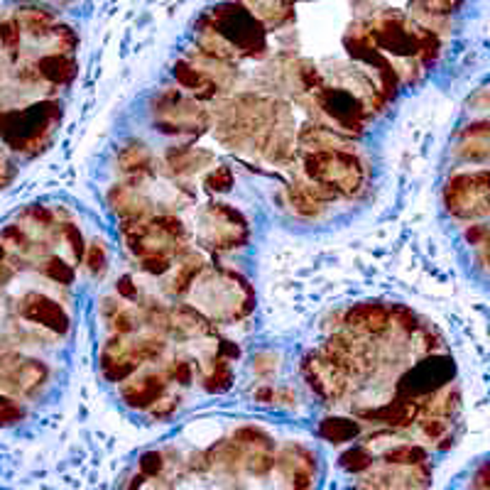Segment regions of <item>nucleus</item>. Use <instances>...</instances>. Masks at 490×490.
<instances>
[{
	"label": "nucleus",
	"instance_id": "nucleus-1",
	"mask_svg": "<svg viewBox=\"0 0 490 490\" xmlns=\"http://www.w3.org/2000/svg\"><path fill=\"white\" fill-rule=\"evenodd\" d=\"M64 204L34 201L0 223V432L33 416L54 383V353L72 334L74 287L44 272L62 240Z\"/></svg>",
	"mask_w": 490,
	"mask_h": 490
},
{
	"label": "nucleus",
	"instance_id": "nucleus-2",
	"mask_svg": "<svg viewBox=\"0 0 490 490\" xmlns=\"http://www.w3.org/2000/svg\"><path fill=\"white\" fill-rule=\"evenodd\" d=\"M54 44L57 34L30 37L23 47L0 42V191L52 145L64 115V89L49 83L40 69L42 54Z\"/></svg>",
	"mask_w": 490,
	"mask_h": 490
},
{
	"label": "nucleus",
	"instance_id": "nucleus-3",
	"mask_svg": "<svg viewBox=\"0 0 490 490\" xmlns=\"http://www.w3.org/2000/svg\"><path fill=\"white\" fill-rule=\"evenodd\" d=\"M279 113H282V106L275 98L243 93L223 106L216 122V138L220 145L230 150L255 147L258 152H265L272 132L278 131Z\"/></svg>",
	"mask_w": 490,
	"mask_h": 490
},
{
	"label": "nucleus",
	"instance_id": "nucleus-4",
	"mask_svg": "<svg viewBox=\"0 0 490 490\" xmlns=\"http://www.w3.org/2000/svg\"><path fill=\"white\" fill-rule=\"evenodd\" d=\"M304 177L317 184H324L338 196H356L366 181V167L353 150H321L304 152Z\"/></svg>",
	"mask_w": 490,
	"mask_h": 490
},
{
	"label": "nucleus",
	"instance_id": "nucleus-5",
	"mask_svg": "<svg viewBox=\"0 0 490 490\" xmlns=\"http://www.w3.org/2000/svg\"><path fill=\"white\" fill-rule=\"evenodd\" d=\"M155 131L170 138L196 140L211 128V113L191 96L180 89H167L152 98Z\"/></svg>",
	"mask_w": 490,
	"mask_h": 490
},
{
	"label": "nucleus",
	"instance_id": "nucleus-6",
	"mask_svg": "<svg viewBox=\"0 0 490 490\" xmlns=\"http://www.w3.org/2000/svg\"><path fill=\"white\" fill-rule=\"evenodd\" d=\"M211 24L219 30L223 40L236 49L238 57L258 59L268 49V34L265 24L245 8L243 3L229 0L211 10Z\"/></svg>",
	"mask_w": 490,
	"mask_h": 490
},
{
	"label": "nucleus",
	"instance_id": "nucleus-7",
	"mask_svg": "<svg viewBox=\"0 0 490 490\" xmlns=\"http://www.w3.org/2000/svg\"><path fill=\"white\" fill-rule=\"evenodd\" d=\"M250 240V223L236 206L211 201L199 213V243L211 253H230Z\"/></svg>",
	"mask_w": 490,
	"mask_h": 490
},
{
	"label": "nucleus",
	"instance_id": "nucleus-8",
	"mask_svg": "<svg viewBox=\"0 0 490 490\" xmlns=\"http://www.w3.org/2000/svg\"><path fill=\"white\" fill-rule=\"evenodd\" d=\"M444 206L458 220L490 216V170L454 172L444 184Z\"/></svg>",
	"mask_w": 490,
	"mask_h": 490
},
{
	"label": "nucleus",
	"instance_id": "nucleus-9",
	"mask_svg": "<svg viewBox=\"0 0 490 490\" xmlns=\"http://www.w3.org/2000/svg\"><path fill=\"white\" fill-rule=\"evenodd\" d=\"M456 383V363L449 353H429L415 366H409L395 383V397L422 402L444 387Z\"/></svg>",
	"mask_w": 490,
	"mask_h": 490
},
{
	"label": "nucleus",
	"instance_id": "nucleus-10",
	"mask_svg": "<svg viewBox=\"0 0 490 490\" xmlns=\"http://www.w3.org/2000/svg\"><path fill=\"white\" fill-rule=\"evenodd\" d=\"M314 103L324 113L328 125H334L336 131H341L348 138L363 132L368 115H370L363 98L356 96L353 91L341 89V86H321L314 93Z\"/></svg>",
	"mask_w": 490,
	"mask_h": 490
},
{
	"label": "nucleus",
	"instance_id": "nucleus-11",
	"mask_svg": "<svg viewBox=\"0 0 490 490\" xmlns=\"http://www.w3.org/2000/svg\"><path fill=\"white\" fill-rule=\"evenodd\" d=\"M302 368L304 383L309 385V390L317 395L324 405H336L341 402L348 390H351V377L343 373L341 368L336 366L334 360L328 358L327 353L309 351L299 363Z\"/></svg>",
	"mask_w": 490,
	"mask_h": 490
},
{
	"label": "nucleus",
	"instance_id": "nucleus-12",
	"mask_svg": "<svg viewBox=\"0 0 490 490\" xmlns=\"http://www.w3.org/2000/svg\"><path fill=\"white\" fill-rule=\"evenodd\" d=\"M351 415L366 426H383V429H392V432L419 434L416 425L425 416V412H422V402L392 397L390 402H383V405H358V407H353Z\"/></svg>",
	"mask_w": 490,
	"mask_h": 490
},
{
	"label": "nucleus",
	"instance_id": "nucleus-13",
	"mask_svg": "<svg viewBox=\"0 0 490 490\" xmlns=\"http://www.w3.org/2000/svg\"><path fill=\"white\" fill-rule=\"evenodd\" d=\"M368 37L377 49L397 54V57H416L419 42H416V24H407L402 17L387 15L368 30Z\"/></svg>",
	"mask_w": 490,
	"mask_h": 490
},
{
	"label": "nucleus",
	"instance_id": "nucleus-14",
	"mask_svg": "<svg viewBox=\"0 0 490 490\" xmlns=\"http://www.w3.org/2000/svg\"><path fill=\"white\" fill-rule=\"evenodd\" d=\"M170 377L157 370H145V373H135L131 380L121 385V402L132 412H150L157 402L162 400L170 392Z\"/></svg>",
	"mask_w": 490,
	"mask_h": 490
},
{
	"label": "nucleus",
	"instance_id": "nucleus-15",
	"mask_svg": "<svg viewBox=\"0 0 490 490\" xmlns=\"http://www.w3.org/2000/svg\"><path fill=\"white\" fill-rule=\"evenodd\" d=\"M343 324L348 334L358 338H380L392 328V311L383 302H358L343 311Z\"/></svg>",
	"mask_w": 490,
	"mask_h": 490
},
{
	"label": "nucleus",
	"instance_id": "nucleus-16",
	"mask_svg": "<svg viewBox=\"0 0 490 490\" xmlns=\"http://www.w3.org/2000/svg\"><path fill=\"white\" fill-rule=\"evenodd\" d=\"M321 351L327 353L348 377L368 373L366 366H370V356H368V346L358 336L348 334V331H334L321 346Z\"/></svg>",
	"mask_w": 490,
	"mask_h": 490
},
{
	"label": "nucleus",
	"instance_id": "nucleus-17",
	"mask_svg": "<svg viewBox=\"0 0 490 490\" xmlns=\"http://www.w3.org/2000/svg\"><path fill=\"white\" fill-rule=\"evenodd\" d=\"M98 366H101V373H103L108 383L122 385L125 380H131V377L138 373L142 363L132 356L131 341H128L125 336L111 334L106 338V343L101 346Z\"/></svg>",
	"mask_w": 490,
	"mask_h": 490
},
{
	"label": "nucleus",
	"instance_id": "nucleus-18",
	"mask_svg": "<svg viewBox=\"0 0 490 490\" xmlns=\"http://www.w3.org/2000/svg\"><path fill=\"white\" fill-rule=\"evenodd\" d=\"M343 44H346V49H348V54H351L353 59L366 62V64H370L376 69L377 79H380V86H383L380 93H383L385 98H392L397 93V89H400V74H397V69L380 54V49L373 44V40H370L368 34H360V37L348 34Z\"/></svg>",
	"mask_w": 490,
	"mask_h": 490
},
{
	"label": "nucleus",
	"instance_id": "nucleus-19",
	"mask_svg": "<svg viewBox=\"0 0 490 490\" xmlns=\"http://www.w3.org/2000/svg\"><path fill=\"white\" fill-rule=\"evenodd\" d=\"M338 194L317 181H294L287 187V201L299 219H318L327 211V204L336 201Z\"/></svg>",
	"mask_w": 490,
	"mask_h": 490
},
{
	"label": "nucleus",
	"instance_id": "nucleus-20",
	"mask_svg": "<svg viewBox=\"0 0 490 490\" xmlns=\"http://www.w3.org/2000/svg\"><path fill=\"white\" fill-rule=\"evenodd\" d=\"M115 170L131 181H138L155 174V157L150 152V145L142 140H125L115 150Z\"/></svg>",
	"mask_w": 490,
	"mask_h": 490
},
{
	"label": "nucleus",
	"instance_id": "nucleus-21",
	"mask_svg": "<svg viewBox=\"0 0 490 490\" xmlns=\"http://www.w3.org/2000/svg\"><path fill=\"white\" fill-rule=\"evenodd\" d=\"M108 209L118 216L121 220H147L150 219V211L152 206L147 201L145 196H140L138 191V181L125 180L121 184H113L108 189L106 194Z\"/></svg>",
	"mask_w": 490,
	"mask_h": 490
},
{
	"label": "nucleus",
	"instance_id": "nucleus-22",
	"mask_svg": "<svg viewBox=\"0 0 490 490\" xmlns=\"http://www.w3.org/2000/svg\"><path fill=\"white\" fill-rule=\"evenodd\" d=\"M216 155L211 150L204 147H189V145H172L164 152V164L172 177H194L199 172H204L206 167H213Z\"/></svg>",
	"mask_w": 490,
	"mask_h": 490
},
{
	"label": "nucleus",
	"instance_id": "nucleus-23",
	"mask_svg": "<svg viewBox=\"0 0 490 490\" xmlns=\"http://www.w3.org/2000/svg\"><path fill=\"white\" fill-rule=\"evenodd\" d=\"M456 157L461 162L481 164L490 160V121H474L458 131Z\"/></svg>",
	"mask_w": 490,
	"mask_h": 490
},
{
	"label": "nucleus",
	"instance_id": "nucleus-24",
	"mask_svg": "<svg viewBox=\"0 0 490 490\" xmlns=\"http://www.w3.org/2000/svg\"><path fill=\"white\" fill-rule=\"evenodd\" d=\"M297 147L304 152H321V150H348L351 138L336 131L328 122H304L297 131Z\"/></svg>",
	"mask_w": 490,
	"mask_h": 490
},
{
	"label": "nucleus",
	"instance_id": "nucleus-25",
	"mask_svg": "<svg viewBox=\"0 0 490 490\" xmlns=\"http://www.w3.org/2000/svg\"><path fill=\"white\" fill-rule=\"evenodd\" d=\"M366 432V425L358 422L353 415H327L318 419L317 436L321 441H327L328 446L343 449L353 441H358Z\"/></svg>",
	"mask_w": 490,
	"mask_h": 490
},
{
	"label": "nucleus",
	"instance_id": "nucleus-26",
	"mask_svg": "<svg viewBox=\"0 0 490 490\" xmlns=\"http://www.w3.org/2000/svg\"><path fill=\"white\" fill-rule=\"evenodd\" d=\"M172 76H174V82L180 83L181 89H187L196 101H211V98L219 96V83L213 82L209 74L201 72L199 66L187 62V59H180V62L174 64Z\"/></svg>",
	"mask_w": 490,
	"mask_h": 490
},
{
	"label": "nucleus",
	"instance_id": "nucleus-27",
	"mask_svg": "<svg viewBox=\"0 0 490 490\" xmlns=\"http://www.w3.org/2000/svg\"><path fill=\"white\" fill-rule=\"evenodd\" d=\"M233 366H230L229 358L223 356H213L204 363V373H201V390L209 392V395H223L233 387Z\"/></svg>",
	"mask_w": 490,
	"mask_h": 490
},
{
	"label": "nucleus",
	"instance_id": "nucleus-28",
	"mask_svg": "<svg viewBox=\"0 0 490 490\" xmlns=\"http://www.w3.org/2000/svg\"><path fill=\"white\" fill-rule=\"evenodd\" d=\"M172 321H174L172 336H177V338H191V336H201L211 331V327H209L211 321L191 304L172 307Z\"/></svg>",
	"mask_w": 490,
	"mask_h": 490
},
{
	"label": "nucleus",
	"instance_id": "nucleus-29",
	"mask_svg": "<svg viewBox=\"0 0 490 490\" xmlns=\"http://www.w3.org/2000/svg\"><path fill=\"white\" fill-rule=\"evenodd\" d=\"M204 270L206 262L196 253H189L187 258H181V262L177 265V272L172 275L167 289H170L174 297H184V294H189L191 285H196V279L204 275Z\"/></svg>",
	"mask_w": 490,
	"mask_h": 490
},
{
	"label": "nucleus",
	"instance_id": "nucleus-30",
	"mask_svg": "<svg viewBox=\"0 0 490 490\" xmlns=\"http://www.w3.org/2000/svg\"><path fill=\"white\" fill-rule=\"evenodd\" d=\"M245 8L250 10L262 24L270 27H279L292 17V8L287 0H245Z\"/></svg>",
	"mask_w": 490,
	"mask_h": 490
},
{
	"label": "nucleus",
	"instance_id": "nucleus-31",
	"mask_svg": "<svg viewBox=\"0 0 490 490\" xmlns=\"http://www.w3.org/2000/svg\"><path fill=\"white\" fill-rule=\"evenodd\" d=\"M140 311H142V324L150 328V334L172 336V331H174L172 307L167 309L160 302H140Z\"/></svg>",
	"mask_w": 490,
	"mask_h": 490
},
{
	"label": "nucleus",
	"instance_id": "nucleus-32",
	"mask_svg": "<svg viewBox=\"0 0 490 490\" xmlns=\"http://www.w3.org/2000/svg\"><path fill=\"white\" fill-rule=\"evenodd\" d=\"M131 351L140 363H155V360L162 358L164 351H167V343H164V336L147 334L140 336V338H132Z\"/></svg>",
	"mask_w": 490,
	"mask_h": 490
},
{
	"label": "nucleus",
	"instance_id": "nucleus-33",
	"mask_svg": "<svg viewBox=\"0 0 490 490\" xmlns=\"http://www.w3.org/2000/svg\"><path fill=\"white\" fill-rule=\"evenodd\" d=\"M236 187V174L230 164H213L204 174V189L209 194H229Z\"/></svg>",
	"mask_w": 490,
	"mask_h": 490
},
{
	"label": "nucleus",
	"instance_id": "nucleus-34",
	"mask_svg": "<svg viewBox=\"0 0 490 490\" xmlns=\"http://www.w3.org/2000/svg\"><path fill=\"white\" fill-rule=\"evenodd\" d=\"M390 311H392V327L397 328L402 336H407V338L419 334L422 327H425L419 314H416L412 307H407V304H392Z\"/></svg>",
	"mask_w": 490,
	"mask_h": 490
},
{
	"label": "nucleus",
	"instance_id": "nucleus-35",
	"mask_svg": "<svg viewBox=\"0 0 490 490\" xmlns=\"http://www.w3.org/2000/svg\"><path fill=\"white\" fill-rule=\"evenodd\" d=\"M83 270H86L93 279H101L108 272V248L101 238H91L89 250H86V260H83Z\"/></svg>",
	"mask_w": 490,
	"mask_h": 490
},
{
	"label": "nucleus",
	"instance_id": "nucleus-36",
	"mask_svg": "<svg viewBox=\"0 0 490 490\" xmlns=\"http://www.w3.org/2000/svg\"><path fill=\"white\" fill-rule=\"evenodd\" d=\"M416 42H419V54H416L419 62H422V64H432V62H436L441 49L439 34L434 33V30H429V27H425V24H416Z\"/></svg>",
	"mask_w": 490,
	"mask_h": 490
},
{
	"label": "nucleus",
	"instance_id": "nucleus-37",
	"mask_svg": "<svg viewBox=\"0 0 490 490\" xmlns=\"http://www.w3.org/2000/svg\"><path fill=\"white\" fill-rule=\"evenodd\" d=\"M456 490H490V456L475 461L474 468L456 485Z\"/></svg>",
	"mask_w": 490,
	"mask_h": 490
},
{
	"label": "nucleus",
	"instance_id": "nucleus-38",
	"mask_svg": "<svg viewBox=\"0 0 490 490\" xmlns=\"http://www.w3.org/2000/svg\"><path fill=\"white\" fill-rule=\"evenodd\" d=\"M140 324H142V318H140L132 309H125V307H122V309L108 321V328H111V334L125 336V338H128V336H132L138 331Z\"/></svg>",
	"mask_w": 490,
	"mask_h": 490
},
{
	"label": "nucleus",
	"instance_id": "nucleus-39",
	"mask_svg": "<svg viewBox=\"0 0 490 490\" xmlns=\"http://www.w3.org/2000/svg\"><path fill=\"white\" fill-rule=\"evenodd\" d=\"M181 402H184V397H181L180 392H167L162 400L157 402L155 407L150 409L147 415H150L152 422H167V419H172V416L180 412Z\"/></svg>",
	"mask_w": 490,
	"mask_h": 490
},
{
	"label": "nucleus",
	"instance_id": "nucleus-40",
	"mask_svg": "<svg viewBox=\"0 0 490 490\" xmlns=\"http://www.w3.org/2000/svg\"><path fill=\"white\" fill-rule=\"evenodd\" d=\"M419 13L434 17H446L461 8V0H409Z\"/></svg>",
	"mask_w": 490,
	"mask_h": 490
},
{
	"label": "nucleus",
	"instance_id": "nucleus-41",
	"mask_svg": "<svg viewBox=\"0 0 490 490\" xmlns=\"http://www.w3.org/2000/svg\"><path fill=\"white\" fill-rule=\"evenodd\" d=\"M164 376L170 377V380H174L180 387H189V385L194 383L196 368L189 358H174L170 366H167V370H164Z\"/></svg>",
	"mask_w": 490,
	"mask_h": 490
},
{
	"label": "nucleus",
	"instance_id": "nucleus-42",
	"mask_svg": "<svg viewBox=\"0 0 490 490\" xmlns=\"http://www.w3.org/2000/svg\"><path fill=\"white\" fill-rule=\"evenodd\" d=\"M157 226L167 233L170 238H174L177 243H187V226H184V220L180 216H174V213H162V216H152Z\"/></svg>",
	"mask_w": 490,
	"mask_h": 490
},
{
	"label": "nucleus",
	"instance_id": "nucleus-43",
	"mask_svg": "<svg viewBox=\"0 0 490 490\" xmlns=\"http://www.w3.org/2000/svg\"><path fill=\"white\" fill-rule=\"evenodd\" d=\"M138 265L145 275L162 278L172 270V255H142V258H138Z\"/></svg>",
	"mask_w": 490,
	"mask_h": 490
},
{
	"label": "nucleus",
	"instance_id": "nucleus-44",
	"mask_svg": "<svg viewBox=\"0 0 490 490\" xmlns=\"http://www.w3.org/2000/svg\"><path fill=\"white\" fill-rule=\"evenodd\" d=\"M253 373L260 377V380H270V377L278 373V356L270 351L258 353L253 358Z\"/></svg>",
	"mask_w": 490,
	"mask_h": 490
},
{
	"label": "nucleus",
	"instance_id": "nucleus-45",
	"mask_svg": "<svg viewBox=\"0 0 490 490\" xmlns=\"http://www.w3.org/2000/svg\"><path fill=\"white\" fill-rule=\"evenodd\" d=\"M115 294L121 297L122 302H135L140 297V289L135 285V279L132 275H121V278L115 279Z\"/></svg>",
	"mask_w": 490,
	"mask_h": 490
},
{
	"label": "nucleus",
	"instance_id": "nucleus-46",
	"mask_svg": "<svg viewBox=\"0 0 490 490\" xmlns=\"http://www.w3.org/2000/svg\"><path fill=\"white\" fill-rule=\"evenodd\" d=\"M253 400L258 402V405H275V402H278V387L270 383L258 385L253 390Z\"/></svg>",
	"mask_w": 490,
	"mask_h": 490
},
{
	"label": "nucleus",
	"instance_id": "nucleus-47",
	"mask_svg": "<svg viewBox=\"0 0 490 490\" xmlns=\"http://www.w3.org/2000/svg\"><path fill=\"white\" fill-rule=\"evenodd\" d=\"M121 309H122V304L118 302V294H115V297H111V294H108V297H101V317H103V321H106V324Z\"/></svg>",
	"mask_w": 490,
	"mask_h": 490
},
{
	"label": "nucleus",
	"instance_id": "nucleus-48",
	"mask_svg": "<svg viewBox=\"0 0 490 490\" xmlns=\"http://www.w3.org/2000/svg\"><path fill=\"white\" fill-rule=\"evenodd\" d=\"M219 356H223V358H229V360H236V358H240V348H238L233 341H229V338H220Z\"/></svg>",
	"mask_w": 490,
	"mask_h": 490
},
{
	"label": "nucleus",
	"instance_id": "nucleus-49",
	"mask_svg": "<svg viewBox=\"0 0 490 490\" xmlns=\"http://www.w3.org/2000/svg\"><path fill=\"white\" fill-rule=\"evenodd\" d=\"M481 260L490 268V233H488V238H485V243L481 245Z\"/></svg>",
	"mask_w": 490,
	"mask_h": 490
}]
</instances>
